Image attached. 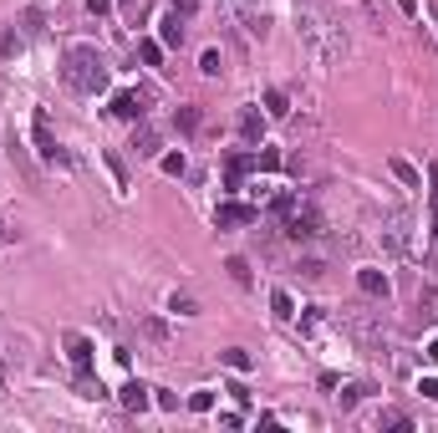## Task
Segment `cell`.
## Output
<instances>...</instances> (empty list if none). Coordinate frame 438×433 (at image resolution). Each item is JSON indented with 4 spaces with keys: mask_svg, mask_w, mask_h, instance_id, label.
Listing matches in <instances>:
<instances>
[{
    "mask_svg": "<svg viewBox=\"0 0 438 433\" xmlns=\"http://www.w3.org/2000/svg\"><path fill=\"white\" fill-rule=\"evenodd\" d=\"M61 77H67L72 92H82V97H97V92L107 87V67L102 56L92 52V46H72L67 52V67H61Z\"/></svg>",
    "mask_w": 438,
    "mask_h": 433,
    "instance_id": "obj_1",
    "label": "cell"
},
{
    "mask_svg": "<svg viewBox=\"0 0 438 433\" xmlns=\"http://www.w3.org/2000/svg\"><path fill=\"white\" fill-rule=\"evenodd\" d=\"M301 36H306V46H311L316 61H342L347 56L342 26H327V15H316V10H301Z\"/></svg>",
    "mask_w": 438,
    "mask_h": 433,
    "instance_id": "obj_2",
    "label": "cell"
},
{
    "mask_svg": "<svg viewBox=\"0 0 438 433\" xmlns=\"http://www.w3.org/2000/svg\"><path fill=\"white\" fill-rule=\"evenodd\" d=\"M286 235L296 239V245L301 239H321V214L311 210V204H296V210L286 214Z\"/></svg>",
    "mask_w": 438,
    "mask_h": 433,
    "instance_id": "obj_3",
    "label": "cell"
},
{
    "mask_svg": "<svg viewBox=\"0 0 438 433\" xmlns=\"http://www.w3.org/2000/svg\"><path fill=\"white\" fill-rule=\"evenodd\" d=\"M31 138H36V153L46 158V164H72V158L56 148V133H52V118H46V112H36V123H31Z\"/></svg>",
    "mask_w": 438,
    "mask_h": 433,
    "instance_id": "obj_4",
    "label": "cell"
},
{
    "mask_svg": "<svg viewBox=\"0 0 438 433\" xmlns=\"http://www.w3.org/2000/svg\"><path fill=\"white\" fill-rule=\"evenodd\" d=\"M143 112H148V92H138V87H127L112 97V118H123V123H143Z\"/></svg>",
    "mask_w": 438,
    "mask_h": 433,
    "instance_id": "obj_5",
    "label": "cell"
},
{
    "mask_svg": "<svg viewBox=\"0 0 438 433\" xmlns=\"http://www.w3.org/2000/svg\"><path fill=\"white\" fill-rule=\"evenodd\" d=\"M260 219V210H255V204H235V199H224L219 210H214V224L219 230H240V224H255Z\"/></svg>",
    "mask_w": 438,
    "mask_h": 433,
    "instance_id": "obj_6",
    "label": "cell"
},
{
    "mask_svg": "<svg viewBox=\"0 0 438 433\" xmlns=\"http://www.w3.org/2000/svg\"><path fill=\"white\" fill-rule=\"evenodd\" d=\"M235 15H240V26H245L250 41H265V10L255 6V0H235Z\"/></svg>",
    "mask_w": 438,
    "mask_h": 433,
    "instance_id": "obj_7",
    "label": "cell"
},
{
    "mask_svg": "<svg viewBox=\"0 0 438 433\" xmlns=\"http://www.w3.org/2000/svg\"><path fill=\"white\" fill-rule=\"evenodd\" d=\"M250 168H255V153H224V189L235 194V189L245 184Z\"/></svg>",
    "mask_w": 438,
    "mask_h": 433,
    "instance_id": "obj_8",
    "label": "cell"
},
{
    "mask_svg": "<svg viewBox=\"0 0 438 433\" xmlns=\"http://www.w3.org/2000/svg\"><path fill=\"white\" fill-rule=\"evenodd\" d=\"M357 285H362V296H372V301H387V291H393V281H387L382 270H357Z\"/></svg>",
    "mask_w": 438,
    "mask_h": 433,
    "instance_id": "obj_9",
    "label": "cell"
},
{
    "mask_svg": "<svg viewBox=\"0 0 438 433\" xmlns=\"http://www.w3.org/2000/svg\"><path fill=\"white\" fill-rule=\"evenodd\" d=\"M67 357H72V367H77V372H92V342H87V336H67Z\"/></svg>",
    "mask_w": 438,
    "mask_h": 433,
    "instance_id": "obj_10",
    "label": "cell"
},
{
    "mask_svg": "<svg viewBox=\"0 0 438 433\" xmlns=\"http://www.w3.org/2000/svg\"><path fill=\"white\" fill-rule=\"evenodd\" d=\"M240 138H245V143H265V118H260V112H240Z\"/></svg>",
    "mask_w": 438,
    "mask_h": 433,
    "instance_id": "obj_11",
    "label": "cell"
},
{
    "mask_svg": "<svg viewBox=\"0 0 438 433\" xmlns=\"http://www.w3.org/2000/svg\"><path fill=\"white\" fill-rule=\"evenodd\" d=\"M148 393H153V388H143V382H127V388H123V408H127V413H143V408L153 403Z\"/></svg>",
    "mask_w": 438,
    "mask_h": 433,
    "instance_id": "obj_12",
    "label": "cell"
},
{
    "mask_svg": "<svg viewBox=\"0 0 438 433\" xmlns=\"http://www.w3.org/2000/svg\"><path fill=\"white\" fill-rule=\"evenodd\" d=\"M387 168L398 173V184H408V189H423V173H418L408 158H387Z\"/></svg>",
    "mask_w": 438,
    "mask_h": 433,
    "instance_id": "obj_13",
    "label": "cell"
},
{
    "mask_svg": "<svg viewBox=\"0 0 438 433\" xmlns=\"http://www.w3.org/2000/svg\"><path fill=\"white\" fill-rule=\"evenodd\" d=\"M178 21H184V15H164V26H158V41H164V46H184V26H178Z\"/></svg>",
    "mask_w": 438,
    "mask_h": 433,
    "instance_id": "obj_14",
    "label": "cell"
},
{
    "mask_svg": "<svg viewBox=\"0 0 438 433\" xmlns=\"http://www.w3.org/2000/svg\"><path fill=\"white\" fill-rule=\"evenodd\" d=\"M387 250H408V214H393V224H387Z\"/></svg>",
    "mask_w": 438,
    "mask_h": 433,
    "instance_id": "obj_15",
    "label": "cell"
},
{
    "mask_svg": "<svg viewBox=\"0 0 438 433\" xmlns=\"http://www.w3.org/2000/svg\"><path fill=\"white\" fill-rule=\"evenodd\" d=\"M265 112H270V118H290V97H286L281 87H270V92H265Z\"/></svg>",
    "mask_w": 438,
    "mask_h": 433,
    "instance_id": "obj_16",
    "label": "cell"
},
{
    "mask_svg": "<svg viewBox=\"0 0 438 433\" xmlns=\"http://www.w3.org/2000/svg\"><path fill=\"white\" fill-rule=\"evenodd\" d=\"M133 153H138V158H153V153H158V133H153V127H138Z\"/></svg>",
    "mask_w": 438,
    "mask_h": 433,
    "instance_id": "obj_17",
    "label": "cell"
},
{
    "mask_svg": "<svg viewBox=\"0 0 438 433\" xmlns=\"http://www.w3.org/2000/svg\"><path fill=\"white\" fill-rule=\"evenodd\" d=\"M138 56L143 67H164V41H138Z\"/></svg>",
    "mask_w": 438,
    "mask_h": 433,
    "instance_id": "obj_18",
    "label": "cell"
},
{
    "mask_svg": "<svg viewBox=\"0 0 438 433\" xmlns=\"http://www.w3.org/2000/svg\"><path fill=\"white\" fill-rule=\"evenodd\" d=\"M270 311L281 316V322H290V316H296V301H290V291H275V296H270Z\"/></svg>",
    "mask_w": 438,
    "mask_h": 433,
    "instance_id": "obj_19",
    "label": "cell"
},
{
    "mask_svg": "<svg viewBox=\"0 0 438 433\" xmlns=\"http://www.w3.org/2000/svg\"><path fill=\"white\" fill-rule=\"evenodd\" d=\"M173 127L194 133V127H199V107H178V112H173Z\"/></svg>",
    "mask_w": 438,
    "mask_h": 433,
    "instance_id": "obj_20",
    "label": "cell"
},
{
    "mask_svg": "<svg viewBox=\"0 0 438 433\" xmlns=\"http://www.w3.org/2000/svg\"><path fill=\"white\" fill-rule=\"evenodd\" d=\"M281 164H286V158L275 153V148H255V168H265V173H270V168H281Z\"/></svg>",
    "mask_w": 438,
    "mask_h": 433,
    "instance_id": "obj_21",
    "label": "cell"
},
{
    "mask_svg": "<svg viewBox=\"0 0 438 433\" xmlns=\"http://www.w3.org/2000/svg\"><path fill=\"white\" fill-rule=\"evenodd\" d=\"M224 367H235V372H245V367H250V352H245V347H230V352H224Z\"/></svg>",
    "mask_w": 438,
    "mask_h": 433,
    "instance_id": "obj_22",
    "label": "cell"
},
{
    "mask_svg": "<svg viewBox=\"0 0 438 433\" xmlns=\"http://www.w3.org/2000/svg\"><path fill=\"white\" fill-rule=\"evenodd\" d=\"M169 311H173V316H194V311H199V301H194V296H173Z\"/></svg>",
    "mask_w": 438,
    "mask_h": 433,
    "instance_id": "obj_23",
    "label": "cell"
},
{
    "mask_svg": "<svg viewBox=\"0 0 438 433\" xmlns=\"http://www.w3.org/2000/svg\"><path fill=\"white\" fill-rule=\"evenodd\" d=\"M77 393L82 397H102V382H92V372H77Z\"/></svg>",
    "mask_w": 438,
    "mask_h": 433,
    "instance_id": "obj_24",
    "label": "cell"
},
{
    "mask_svg": "<svg viewBox=\"0 0 438 433\" xmlns=\"http://www.w3.org/2000/svg\"><path fill=\"white\" fill-rule=\"evenodd\" d=\"M199 72H204V77H219V72H224V56H219V52H204Z\"/></svg>",
    "mask_w": 438,
    "mask_h": 433,
    "instance_id": "obj_25",
    "label": "cell"
},
{
    "mask_svg": "<svg viewBox=\"0 0 438 433\" xmlns=\"http://www.w3.org/2000/svg\"><path fill=\"white\" fill-rule=\"evenodd\" d=\"M382 428H393V433H413V418H402V413H382Z\"/></svg>",
    "mask_w": 438,
    "mask_h": 433,
    "instance_id": "obj_26",
    "label": "cell"
},
{
    "mask_svg": "<svg viewBox=\"0 0 438 433\" xmlns=\"http://www.w3.org/2000/svg\"><path fill=\"white\" fill-rule=\"evenodd\" d=\"M224 270H230V276H235L240 285H250V265L240 260V255H235V260H224Z\"/></svg>",
    "mask_w": 438,
    "mask_h": 433,
    "instance_id": "obj_27",
    "label": "cell"
},
{
    "mask_svg": "<svg viewBox=\"0 0 438 433\" xmlns=\"http://www.w3.org/2000/svg\"><path fill=\"white\" fill-rule=\"evenodd\" d=\"M189 408L194 413H209V408H214V393H189Z\"/></svg>",
    "mask_w": 438,
    "mask_h": 433,
    "instance_id": "obj_28",
    "label": "cell"
},
{
    "mask_svg": "<svg viewBox=\"0 0 438 433\" xmlns=\"http://www.w3.org/2000/svg\"><path fill=\"white\" fill-rule=\"evenodd\" d=\"M107 168H112V179H118V189H127V168H123L118 153H107Z\"/></svg>",
    "mask_w": 438,
    "mask_h": 433,
    "instance_id": "obj_29",
    "label": "cell"
},
{
    "mask_svg": "<svg viewBox=\"0 0 438 433\" xmlns=\"http://www.w3.org/2000/svg\"><path fill=\"white\" fill-rule=\"evenodd\" d=\"M362 393H367V388H362V382H357V388H342L336 397H342V408H357V403H362Z\"/></svg>",
    "mask_w": 438,
    "mask_h": 433,
    "instance_id": "obj_30",
    "label": "cell"
},
{
    "mask_svg": "<svg viewBox=\"0 0 438 433\" xmlns=\"http://www.w3.org/2000/svg\"><path fill=\"white\" fill-rule=\"evenodd\" d=\"M184 168H189V164H184V153H164V173H173V179H178Z\"/></svg>",
    "mask_w": 438,
    "mask_h": 433,
    "instance_id": "obj_31",
    "label": "cell"
},
{
    "mask_svg": "<svg viewBox=\"0 0 438 433\" xmlns=\"http://www.w3.org/2000/svg\"><path fill=\"white\" fill-rule=\"evenodd\" d=\"M296 204H301V199H296V194H281V199H275V204H270V210H275V214H281V219H286V214H290V210H296Z\"/></svg>",
    "mask_w": 438,
    "mask_h": 433,
    "instance_id": "obj_32",
    "label": "cell"
},
{
    "mask_svg": "<svg viewBox=\"0 0 438 433\" xmlns=\"http://www.w3.org/2000/svg\"><path fill=\"white\" fill-rule=\"evenodd\" d=\"M224 393H230V397H235V403H240V408H245V403H250V388H245V382H230V388H224Z\"/></svg>",
    "mask_w": 438,
    "mask_h": 433,
    "instance_id": "obj_33",
    "label": "cell"
},
{
    "mask_svg": "<svg viewBox=\"0 0 438 433\" xmlns=\"http://www.w3.org/2000/svg\"><path fill=\"white\" fill-rule=\"evenodd\" d=\"M0 52H6V56H15V52H21V36H15V31H6V41H0Z\"/></svg>",
    "mask_w": 438,
    "mask_h": 433,
    "instance_id": "obj_34",
    "label": "cell"
},
{
    "mask_svg": "<svg viewBox=\"0 0 438 433\" xmlns=\"http://www.w3.org/2000/svg\"><path fill=\"white\" fill-rule=\"evenodd\" d=\"M321 270H327L321 260H306V265H301V276H306V281H321Z\"/></svg>",
    "mask_w": 438,
    "mask_h": 433,
    "instance_id": "obj_35",
    "label": "cell"
},
{
    "mask_svg": "<svg viewBox=\"0 0 438 433\" xmlns=\"http://www.w3.org/2000/svg\"><path fill=\"white\" fill-rule=\"evenodd\" d=\"M153 403H158V408H169V413H178V393H158Z\"/></svg>",
    "mask_w": 438,
    "mask_h": 433,
    "instance_id": "obj_36",
    "label": "cell"
},
{
    "mask_svg": "<svg viewBox=\"0 0 438 433\" xmlns=\"http://www.w3.org/2000/svg\"><path fill=\"white\" fill-rule=\"evenodd\" d=\"M199 10V0H173V15H194Z\"/></svg>",
    "mask_w": 438,
    "mask_h": 433,
    "instance_id": "obj_37",
    "label": "cell"
},
{
    "mask_svg": "<svg viewBox=\"0 0 438 433\" xmlns=\"http://www.w3.org/2000/svg\"><path fill=\"white\" fill-rule=\"evenodd\" d=\"M112 10V0H87V15H107Z\"/></svg>",
    "mask_w": 438,
    "mask_h": 433,
    "instance_id": "obj_38",
    "label": "cell"
},
{
    "mask_svg": "<svg viewBox=\"0 0 438 433\" xmlns=\"http://www.w3.org/2000/svg\"><path fill=\"white\" fill-rule=\"evenodd\" d=\"M418 393H423V397H438V377H423V382H418Z\"/></svg>",
    "mask_w": 438,
    "mask_h": 433,
    "instance_id": "obj_39",
    "label": "cell"
},
{
    "mask_svg": "<svg viewBox=\"0 0 438 433\" xmlns=\"http://www.w3.org/2000/svg\"><path fill=\"white\" fill-rule=\"evenodd\" d=\"M123 10H127V15H133V21H138V10H143V0H123Z\"/></svg>",
    "mask_w": 438,
    "mask_h": 433,
    "instance_id": "obj_40",
    "label": "cell"
},
{
    "mask_svg": "<svg viewBox=\"0 0 438 433\" xmlns=\"http://www.w3.org/2000/svg\"><path fill=\"white\" fill-rule=\"evenodd\" d=\"M10 239H15V235H10V224L0 219V245H10Z\"/></svg>",
    "mask_w": 438,
    "mask_h": 433,
    "instance_id": "obj_41",
    "label": "cell"
},
{
    "mask_svg": "<svg viewBox=\"0 0 438 433\" xmlns=\"http://www.w3.org/2000/svg\"><path fill=\"white\" fill-rule=\"evenodd\" d=\"M428 230H433V245H438V210H433V224H428Z\"/></svg>",
    "mask_w": 438,
    "mask_h": 433,
    "instance_id": "obj_42",
    "label": "cell"
},
{
    "mask_svg": "<svg viewBox=\"0 0 438 433\" xmlns=\"http://www.w3.org/2000/svg\"><path fill=\"white\" fill-rule=\"evenodd\" d=\"M428 362H438V342H428Z\"/></svg>",
    "mask_w": 438,
    "mask_h": 433,
    "instance_id": "obj_43",
    "label": "cell"
},
{
    "mask_svg": "<svg viewBox=\"0 0 438 433\" xmlns=\"http://www.w3.org/2000/svg\"><path fill=\"white\" fill-rule=\"evenodd\" d=\"M433 26H438V6H433Z\"/></svg>",
    "mask_w": 438,
    "mask_h": 433,
    "instance_id": "obj_44",
    "label": "cell"
}]
</instances>
